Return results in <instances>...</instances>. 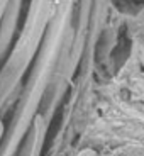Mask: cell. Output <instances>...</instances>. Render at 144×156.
I'll return each mask as SVG.
<instances>
[{"mask_svg":"<svg viewBox=\"0 0 144 156\" xmlns=\"http://www.w3.org/2000/svg\"><path fill=\"white\" fill-rule=\"evenodd\" d=\"M4 131H5V127H4V124L0 122V139H2V136H4Z\"/></svg>","mask_w":144,"mask_h":156,"instance_id":"cell-4","label":"cell"},{"mask_svg":"<svg viewBox=\"0 0 144 156\" xmlns=\"http://www.w3.org/2000/svg\"><path fill=\"white\" fill-rule=\"evenodd\" d=\"M9 5V0H0V20L4 17V12H5V7Z\"/></svg>","mask_w":144,"mask_h":156,"instance_id":"cell-2","label":"cell"},{"mask_svg":"<svg viewBox=\"0 0 144 156\" xmlns=\"http://www.w3.org/2000/svg\"><path fill=\"white\" fill-rule=\"evenodd\" d=\"M78 156H97V154H95V151H93V149L86 148V149H83V151H80V153H78Z\"/></svg>","mask_w":144,"mask_h":156,"instance_id":"cell-3","label":"cell"},{"mask_svg":"<svg viewBox=\"0 0 144 156\" xmlns=\"http://www.w3.org/2000/svg\"><path fill=\"white\" fill-rule=\"evenodd\" d=\"M54 4L56 0H32L31 12H29L22 37L19 39L16 49L9 59V68H5L4 75L0 78V94L2 95L7 92V87L14 85V82L24 73L26 66L29 65L39 41L43 37L46 22L51 19V12H53Z\"/></svg>","mask_w":144,"mask_h":156,"instance_id":"cell-1","label":"cell"}]
</instances>
